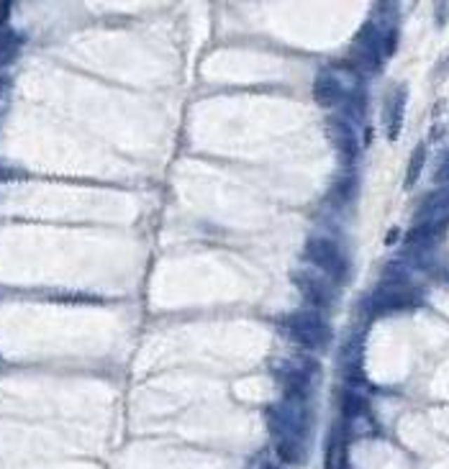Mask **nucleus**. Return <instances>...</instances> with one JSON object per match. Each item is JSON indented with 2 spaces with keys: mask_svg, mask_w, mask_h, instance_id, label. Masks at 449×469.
<instances>
[{
  "mask_svg": "<svg viewBox=\"0 0 449 469\" xmlns=\"http://www.w3.org/2000/svg\"><path fill=\"white\" fill-rule=\"evenodd\" d=\"M306 252H308V257H311L321 269H326L331 277H344L347 259H344V254L337 249L334 241H326V238H311L306 246Z\"/></svg>",
  "mask_w": 449,
  "mask_h": 469,
  "instance_id": "nucleus-1",
  "label": "nucleus"
},
{
  "mask_svg": "<svg viewBox=\"0 0 449 469\" xmlns=\"http://www.w3.org/2000/svg\"><path fill=\"white\" fill-rule=\"evenodd\" d=\"M290 331L293 336L303 341L306 346H323V341L329 339V331L323 326L321 320L316 318V315H295L290 318Z\"/></svg>",
  "mask_w": 449,
  "mask_h": 469,
  "instance_id": "nucleus-2",
  "label": "nucleus"
},
{
  "mask_svg": "<svg viewBox=\"0 0 449 469\" xmlns=\"http://www.w3.org/2000/svg\"><path fill=\"white\" fill-rule=\"evenodd\" d=\"M314 95H316V103H321V105L337 103L339 97H342V85L337 82V77L319 75V80H316L314 85Z\"/></svg>",
  "mask_w": 449,
  "mask_h": 469,
  "instance_id": "nucleus-3",
  "label": "nucleus"
},
{
  "mask_svg": "<svg viewBox=\"0 0 449 469\" xmlns=\"http://www.w3.org/2000/svg\"><path fill=\"white\" fill-rule=\"evenodd\" d=\"M326 469H349L347 464V449L339 433L329 436V449H326Z\"/></svg>",
  "mask_w": 449,
  "mask_h": 469,
  "instance_id": "nucleus-4",
  "label": "nucleus"
},
{
  "mask_svg": "<svg viewBox=\"0 0 449 469\" xmlns=\"http://www.w3.org/2000/svg\"><path fill=\"white\" fill-rule=\"evenodd\" d=\"M403 108H406V93L401 90V93L393 97V105H390V113H388V136H390V142H396V136L401 134V123H403Z\"/></svg>",
  "mask_w": 449,
  "mask_h": 469,
  "instance_id": "nucleus-5",
  "label": "nucleus"
},
{
  "mask_svg": "<svg viewBox=\"0 0 449 469\" xmlns=\"http://www.w3.org/2000/svg\"><path fill=\"white\" fill-rule=\"evenodd\" d=\"M21 41L23 39L18 36V34H13V31H3V34H0V67L15 60Z\"/></svg>",
  "mask_w": 449,
  "mask_h": 469,
  "instance_id": "nucleus-6",
  "label": "nucleus"
},
{
  "mask_svg": "<svg viewBox=\"0 0 449 469\" xmlns=\"http://www.w3.org/2000/svg\"><path fill=\"white\" fill-rule=\"evenodd\" d=\"M277 456L288 464H298L303 451H300V444L298 439H293V436H283V439H277V447H275Z\"/></svg>",
  "mask_w": 449,
  "mask_h": 469,
  "instance_id": "nucleus-7",
  "label": "nucleus"
},
{
  "mask_svg": "<svg viewBox=\"0 0 449 469\" xmlns=\"http://www.w3.org/2000/svg\"><path fill=\"white\" fill-rule=\"evenodd\" d=\"M298 287L303 290V295H306L314 306H319V308L326 306V290H323L316 280H311V277H306V275H298Z\"/></svg>",
  "mask_w": 449,
  "mask_h": 469,
  "instance_id": "nucleus-8",
  "label": "nucleus"
},
{
  "mask_svg": "<svg viewBox=\"0 0 449 469\" xmlns=\"http://www.w3.org/2000/svg\"><path fill=\"white\" fill-rule=\"evenodd\" d=\"M424 162H427V149H424V147H419V149L413 151L411 164H408V175H406V185H408V187L416 185V179H419L421 170H424Z\"/></svg>",
  "mask_w": 449,
  "mask_h": 469,
  "instance_id": "nucleus-9",
  "label": "nucleus"
},
{
  "mask_svg": "<svg viewBox=\"0 0 449 469\" xmlns=\"http://www.w3.org/2000/svg\"><path fill=\"white\" fill-rule=\"evenodd\" d=\"M362 410H365V402L359 400V397L347 395V397H344V413H347V416H359Z\"/></svg>",
  "mask_w": 449,
  "mask_h": 469,
  "instance_id": "nucleus-10",
  "label": "nucleus"
},
{
  "mask_svg": "<svg viewBox=\"0 0 449 469\" xmlns=\"http://www.w3.org/2000/svg\"><path fill=\"white\" fill-rule=\"evenodd\" d=\"M444 177H449V154H447V162H444V167L439 170V175H436V179H439V182H442Z\"/></svg>",
  "mask_w": 449,
  "mask_h": 469,
  "instance_id": "nucleus-11",
  "label": "nucleus"
},
{
  "mask_svg": "<svg viewBox=\"0 0 449 469\" xmlns=\"http://www.w3.org/2000/svg\"><path fill=\"white\" fill-rule=\"evenodd\" d=\"M264 469H280V467H272V464H267V467H264Z\"/></svg>",
  "mask_w": 449,
  "mask_h": 469,
  "instance_id": "nucleus-12",
  "label": "nucleus"
}]
</instances>
